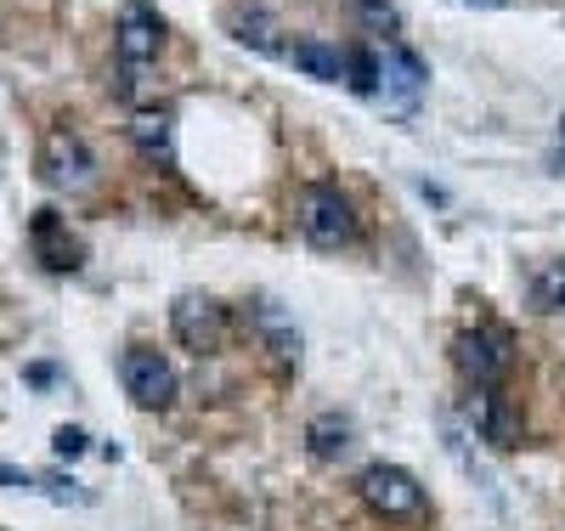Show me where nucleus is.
<instances>
[{
  "mask_svg": "<svg viewBox=\"0 0 565 531\" xmlns=\"http://www.w3.org/2000/svg\"><path fill=\"white\" fill-rule=\"evenodd\" d=\"M452 368L469 379V391H492V384H503L509 368H514V340H509V328H498V322L463 328L458 340H452Z\"/></svg>",
  "mask_w": 565,
  "mask_h": 531,
  "instance_id": "obj_1",
  "label": "nucleus"
},
{
  "mask_svg": "<svg viewBox=\"0 0 565 531\" xmlns=\"http://www.w3.org/2000/svg\"><path fill=\"white\" fill-rule=\"evenodd\" d=\"M356 492L362 503L380 514V520H424V509H430V498H424L418 475L402 469V464H367L356 475Z\"/></svg>",
  "mask_w": 565,
  "mask_h": 531,
  "instance_id": "obj_2",
  "label": "nucleus"
},
{
  "mask_svg": "<svg viewBox=\"0 0 565 531\" xmlns=\"http://www.w3.org/2000/svg\"><path fill=\"white\" fill-rule=\"evenodd\" d=\"M119 379H125V396L136 407H148V413H164L175 402V384H181L175 379V362L164 351H153V346H130L119 357Z\"/></svg>",
  "mask_w": 565,
  "mask_h": 531,
  "instance_id": "obj_3",
  "label": "nucleus"
},
{
  "mask_svg": "<svg viewBox=\"0 0 565 531\" xmlns=\"http://www.w3.org/2000/svg\"><path fill=\"white\" fill-rule=\"evenodd\" d=\"M295 221L306 232V244H317V249H340V244L356 237V210L334 187H306L300 204H295Z\"/></svg>",
  "mask_w": 565,
  "mask_h": 531,
  "instance_id": "obj_4",
  "label": "nucleus"
},
{
  "mask_svg": "<svg viewBox=\"0 0 565 531\" xmlns=\"http://www.w3.org/2000/svg\"><path fill=\"white\" fill-rule=\"evenodd\" d=\"M170 328H175V340L193 357H215L221 340H226V311L210 295H181L170 306Z\"/></svg>",
  "mask_w": 565,
  "mask_h": 531,
  "instance_id": "obj_5",
  "label": "nucleus"
},
{
  "mask_svg": "<svg viewBox=\"0 0 565 531\" xmlns=\"http://www.w3.org/2000/svg\"><path fill=\"white\" fill-rule=\"evenodd\" d=\"M90 170H97V159H90V148L74 136V130H45L40 141V176L52 187H85Z\"/></svg>",
  "mask_w": 565,
  "mask_h": 531,
  "instance_id": "obj_6",
  "label": "nucleus"
},
{
  "mask_svg": "<svg viewBox=\"0 0 565 531\" xmlns=\"http://www.w3.org/2000/svg\"><path fill=\"white\" fill-rule=\"evenodd\" d=\"M114 45H119V57H125L130 68L153 63V57L164 52V23H159V12H153V7H141V0H130V7L119 12Z\"/></svg>",
  "mask_w": 565,
  "mask_h": 531,
  "instance_id": "obj_7",
  "label": "nucleus"
},
{
  "mask_svg": "<svg viewBox=\"0 0 565 531\" xmlns=\"http://www.w3.org/2000/svg\"><path fill=\"white\" fill-rule=\"evenodd\" d=\"M469 424H476V436L487 442V447H521V418H514V407H509V396L498 391V384H492V391H476V396H469Z\"/></svg>",
  "mask_w": 565,
  "mask_h": 531,
  "instance_id": "obj_8",
  "label": "nucleus"
},
{
  "mask_svg": "<svg viewBox=\"0 0 565 531\" xmlns=\"http://www.w3.org/2000/svg\"><path fill=\"white\" fill-rule=\"evenodd\" d=\"M29 244H34V255H40L45 266H52V272H74V266H79V244L68 237V226H63V215H57V210H40V215H34Z\"/></svg>",
  "mask_w": 565,
  "mask_h": 531,
  "instance_id": "obj_9",
  "label": "nucleus"
},
{
  "mask_svg": "<svg viewBox=\"0 0 565 531\" xmlns=\"http://www.w3.org/2000/svg\"><path fill=\"white\" fill-rule=\"evenodd\" d=\"M424 79H430V68H424L402 40H385V52H380V85L391 96H402V103H413V96L424 91Z\"/></svg>",
  "mask_w": 565,
  "mask_h": 531,
  "instance_id": "obj_10",
  "label": "nucleus"
},
{
  "mask_svg": "<svg viewBox=\"0 0 565 531\" xmlns=\"http://www.w3.org/2000/svg\"><path fill=\"white\" fill-rule=\"evenodd\" d=\"M351 442H356V424H351L345 413H317V418L306 424V453H311L317 464H340V458L351 453Z\"/></svg>",
  "mask_w": 565,
  "mask_h": 531,
  "instance_id": "obj_11",
  "label": "nucleus"
},
{
  "mask_svg": "<svg viewBox=\"0 0 565 531\" xmlns=\"http://www.w3.org/2000/svg\"><path fill=\"white\" fill-rule=\"evenodd\" d=\"M282 57H289L300 74L322 79V85H340V79H345V63H340V52H334V45H322V40H295Z\"/></svg>",
  "mask_w": 565,
  "mask_h": 531,
  "instance_id": "obj_12",
  "label": "nucleus"
},
{
  "mask_svg": "<svg viewBox=\"0 0 565 531\" xmlns=\"http://www.w3.org/2000/svg\"><path fill=\"white\" fill-rule=\"evenodd\" d=\"M232 34H238L244 45H255V52H266V57H282V52H289V45H282L277 34V18H266V12H238V18H232Z\"/></svg>",
  "mask_w": 565,
  "mask_h": 531,
  "instance_id": "obj_13",
  "label": "nucleus"
},
{
  "mask_svg": "<svg viewBox=\"0 0 565 531\" xmlns=\"http://www.w3.org/2000/svg\"><path fill=\"white\" fill-rule=\"evenodd\" d=\"M526 295H532L537 311H565V261H543V266H532Z\"/></svg>",
  "mask_w": 565,
  "mask_h": 531,
  "instance_id": "obj_14",
  "label": "nucleus"
},
{
  "mask_svg": "<svg viewBox=\"0 0 565 531\" xmlns=\"http://www.w3.org/2000/svg\"><path fill=\"white\" fill-rule=\"evenodd\" d=\"M130 141H136L148 159H170V114H164V108H159V114H153V108L136 114V119H130Z\"/></svg>",
  "mask_w": 565,
  "mask_h": 531,
  "instance_id": "obj_15",
  "label": "nucleus"
},
{
  "mask_svg": "<svg viewBox=\"0 0 565 531\" xmlns=\"http://www.w3.org/2000/svg\"><path fill=\"white\" fill-rule=\"evenodd\" d=\"M340 63H345V85H351V91H362V96L380 91V57H373V52L351 45V52H340Z\"/></svg>",
  "mask_w": 565,
  "mask_h": 531,
  "instance_id": "obj_16",
  "label": "nucleus"
},
{
  "mask_svg": "<svg viewBox=\"0 0 565 531\" xmlns=\"http://www.w3.org/2000/svg\"><path fill=\"white\" fill-rule=\"evenodd\" d=\"M266 333H271V357H277L282 368H295V362H300V333L282 328V317H277V311H266Z\"/></svg>",
  "mask_w": 565,
  "mask_h": 531,
  "instance_id": "obj_17",
  "label": "nucleus"
},
{
  "mask_svg": "<svg viewBox=\"0 0 565 531\" xmlns=\"http://www.w3.org/2000/svg\"><path fill=\"white\" fill-rule=\"evenodd\" d=\"M356 12H362V23H373V29H396V23H402L391 0H356Z\"/></svg>",
  "mask_w": 565,
  "mask_h": 531,
  "instance_id": "obj_18",
  "label": "nucleus"
},
{
  "mask_svg": "<svg viewBox=\"0 0 565 531\" xmlns=\"http://www.w3.org/2000/svg\"><path fill=\"white\" fill-rule=\"evenodd\" d=\"M52 447H57L63 458H74V453H85V436H79V429H57V436H52Z\"/></svg>",
  "mask_w": 565,
  "mask_h": 531,
  "instance_id": "obj_19",
  "label": "nucleus"
},
{
  "mask_svg": "<svg viewBox=\"0 0 565 531\" xmlns=\"http://www.w3.org/2000/svg\"><path fill=\"white\" fill-rule=\"evenodd\" d=\"M0 487H40V480L29 469H12V464H0Z\"/></svg>",
  "mask_w": 565,
  "mask_h": 531,
  "instance_id": "obj_20",
  "label": "nucleus"
},
{
  "mask_svg": "<svg viewBox=\"0 0 565 531\" xmlns=\"http://www.w3.org/2000/svg\"><path fill=\"white\" fill-rule=\"evenodd\" d=\"M463 7H509V0H463Z\"/></svg>",
  "mask_w": 565,
  "mask_h": 531,
  "instance_id": "obj_21",
  "label": "nucleus"
}]
</instances>
